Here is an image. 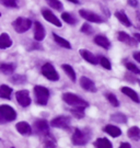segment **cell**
<instances>
[{"label": "cell", "mask_w": 140, "mask_h": 148, "mask_svg": "<svg viewBox=\"0 0 140 148\" xmlns=\"http://www.w3.org/2000/svg\"><path fill=\"white\" fill-rule=\"evenodd\" d=\"M90 136H91V134H90L89 130L76 128L72 137H71V140H72L73 145H76V146H83L89 142Z\"/></svg>", "instance_id": "6da1fadb"}, {"label": "cell", "mask_w": 140, "mask_h": 148, "mask_svg": "<svg viewBox=\"0 0 140 148\" xmlns=\"http://www.w3.org/2000/svg\"><path fill=\"white\" fill-rule=\"evenodd\" d=\"M16 119V112L12 106L8 104L0 106V123L14 121Z\"/></svg>", "instance_id": "7a4b0ae2"}, {"label": "cell", "mask_w": 140, "mask_h": 148, "mask_svg": "<svg viewBox=\"0 0 140 148\" xmlns=\"http://www.w3.org/2000/svg\"><path fill=\"white\" fill-rule=\"evenodd\" d=\"M62 100L65 101L67 104L72 106H84L88 108L89 103L87 101L81 99L79 95H74V93H70V92H66L62 95Z\"/></svg>", "instance_id": "3957f363"}, {"label": "cell", "mask_w": 140, "mask_h": 148, "mask_svg": "<svg viewBox=\"0 0 140 148\" xmlns=\"http://www.w3.org/2000/svg\"><path fill=\"white\" fill-rule=\"evenodd\" d=\"M12 27L16 30V33H24V32L29 31L31 29L32 21L29 18L19 16V18H16V20L12 22Z\"/></svg>", "instance_id": "277c9868"}, {"label": "cell", "mask_w": 140, "mask_h": 148, "mask_svg": "<svg viewBox=\"0 0 140 148\" xmlns=\"http://www.w3.org/2000/svg\"><path fill=\"white\" fill-rule=\"evenodd\" d=\"M34 93L36 97V102L41 106H46L49 99V90L43 86H35Z\"/></svg>", "instance_id": "5b68a950"}, {"label": "cell", "mask_w": 140, "mask_h": 148, "mask_svg": "<svg viewBox=\"0 0 140 148\" xmlns=\"http://www.w3.org/2000/svg\"><path fill=\"white\" fill-rule=\"evenodd\" d=\"M42 74L44 75V77H46L47 79L51 80V81H57L59 79V75L56 71L55 67L49 63H46L43 65V67H42Z\"/></svg>", "instance_id": "8992f818"}, {"label": "cell", "mask_w": 140, "mask_h": 148, "mask_svg": "<svg viewBox=\"0 0 140 148\" xmlns=\"http://www.w3.org/2000/svg\"><path fill=\"white\" fill-rule=\"evenodd\" d=\"M79 14L82 16L84 20H87L89 22H92V23H103L104 20L96 13H94L90 10H84V9H81L79 11Z\"/></svg>", "instance_id": "52a82bcc"}, {"label": "cell", "mask_w": 140, "mask_h": 148, "mask_svg": "<svg viewBox=\"0 0 140 148\" xmlns=\"http://www.w3.org/2000/svg\"><path fill=\"white\" fill-rule=\"evenodd\" d=\"M16 98L18 103L23 108H26L31 104V98L29 90H20L16 93Z\"/></svg>", "instance_id": "ba28073f"}, {"label": "cell", "mask_w": 140, "mask_h": 148, "mask_svg": "<svg viewBox=\"0 0 140 148\" xmlns=\"http://www.w3.org/2000/svg\"><path fill=\"white\" fill-rule=\"evenodd\" d=\"M51 125L57 128H69L70 126V119L68 116H57L55 117L54 120H52Z\"/></svg>", "instance_id": "9c48e42d"}, {"label": "cell", "mask_w": 140, "mask_h": 148, "mask_svg": "<svg viewBox=\"0 0 140 148\" xmlns=\"http://www.w3.org/2000/svg\"><path fill=\"white\" fill-rule=\"evenodd\" d=\"M34 127H35V131L36 133L40 135H43V136H46L49 134V125L47 121L45 120H37L34 123Z\"/></svg>", "instance_id": "30bf717a"}, {"label": "cell", "mask_w": 140, "mask_h": 148, "mask_svg": "<svg viewBox=\"0 0 140 148\" xmlns=\"http://www.w3.org/2000/svg\"><path fill=\"white\" fill-rule=\"evenodd\" d=\"M42 16H44V19H45L46 21L49 22V23H52V24H54V25H56V27H61L60 20L53 13L52 11L48 10V9H45V8L42 9Z\"/></svg>", "instance_id": "8fae6325"}, {"label": "cell", "mask_w": 140, "mask_h": 148, "mask_svg": "<svg viewBox=\"0 0 140 148\" xmlns=\"http://www.w3.org/2000/svg\"><path fill=\"white\" fill-rule=\"evenodd\" d=\"M45 35L46 33H45V29L43 27V24L40 21L34 22V38L38 42H41L44 40Z\"/></svg>", "instance_id": "7c38bea8"}, {"label": "cell", "mask_w": 140, "mask_h": 148, "mask_svg": "<svg viewBox=\"0 0 140 148\" xmlns=\"http://www.w3.org/2000/svg\"><path fill=\"white\" fill-rule=\"evenodd\" d=\"M80 86L85 91H89V92H96L98 91L95 84L90 78H88V77H81V79H80Z\"/></svg>", "instance_id": "4fadbf2b"}, {"label": "cell", "mask_w": 140, "mask_h": 148, "mask_svg": "<svg viewBox=\"0 0 140 148\" xmlns=\"http://www.w3.org/2000/svg\"><path fill=\"white\" fill-rule=\"evenodd\" d=\"M79 53L81 55V57H82L84 60H87L88 63L92 64V65H98V64H99V60L96 58V56L93 55L91 52H89L88 49H80Z\"/></svg>", "instance_id": "5bb4252c"}, {"label": "cell", "mask_w": 140, "mask_h": 148, "mask_svg": "<svg viewBox=\"0 0 140 148\" xmlns=\"http://www.w3.org/2000/svg\"><path fill=\"white\" fill-rule=\"evenodd\" d=\"M117 38L120 40V42L125 43V44H128L130 46H135L136 44H137V41L135 40V37H131L129 34H127L125 32H118Z\"/></svg>", "instance_id": "9a60e30c"}, {"label": "cell", "mask_w": 140, "mask_h": 148, "mask_svg": "<svg viewBox=\"0 0 140 148\" xmlns=\"http://www.w3.org/2000/svg\"><path fill=\"white\" fill-rule=\"evenodd\" d=\"M16 131L22 134V135H31L32 134V127L27 122H19L16 125Z\"/></svg>", "instance_id": "2e32d148"}, {"label": "cell", "mask_w": 140, "mask_h": 148, "mask_svg": "<svg viewBox=\"0 0 140 148\" xmlns=\"http://www.w3.org/2000/svg\"><path fill=\"white\" fill-rule=\"evenodd\" d=\"M94 43L101 47H103L104 49H109L111 47V42L105 35H96L94 37Z\"/></svg>", "instance_id": "e0dca14e"}, {"label": "cell", "mask_w": 140, "mask_h": 148, "mask_svg": "<svg viewBox=\"0 0 140 148\" xmlns=\"http://www.w3.org/2000/svg\"><path fill=\"white\" fill-rule=\"evenodd\" d=\"M12 45V40L8 33H2L0 34V48L1 49H7Z\"/></svg>", "instance_id": "ac0fdd59"}, {"label": "cell", "mask_w": 140, "mask_h": 148, "mask_svg": "<svg viewBox=\"0 0 140 148\" xmlns=\"http://www.w3.org/2000/svg\"><path fill=\"white\" fill-rule=\"evenodd\" d=\"M104 132L107 133L112 137H118L122 135V130L120 127L115 126V125H106L104 127Z\"/></svg>", "instance_id": "d6986e66"}, {"label": "cell", "mask_w": 140, "mask_h": 148, "mask_svg": "<svg viewBox=\"0 0 140 148\" xmlns=\"http://www.w3.org/2000/svg\"><path fill=\"white\" fill-rule=\"evenodd\" d=\"M122 92L124 95H128L130 99L134 101V102H136V103H139L140 102V99L139 97H138V95H137V92H136L135 90L131 89V88H129V87H123L122 88Z\"/></svg>", "instance_id": "ffe728a7"}, {"label": "cell", "mask_w": 140, "mask_h": 148, "mask_svg": "<svg viewBox=\"0 0 140 148\" xmlns=\"http://www.w3.org/2000/svg\"><path fill=\"white\" fill-rule=\"evenodd\" d=\"M115 16H116V19H117L122 24H124L125 27H130V25H131V22H130V20L128 19V16H126L125 12H123V11H116V12H115Z\"/></svg>", "instance_id": "44dd1931"}, {"label": "cell", "mask_w": 140, "mask_h": 148, "mask_svg": "<svg viewBox=\"0 0 140 148\" xmlns=\"http://www.w3.org/2000/svg\"><path fill=\"white\" fill-rule=\"evenodd\" d=\"M53 36H54L55 42L57 43L59 46H61V47H64V48H67V49H70V48H71V44L68 42L67 40H65L64 37L57 35L56 33H53Z\"/></svg>", "instance_id": "7402d4cb"}, {"label": "cell", "mask_w": 140, "mask_h": 148, "mask_svg": "<svg viewBox=\"0 0 140 148\" xmlns=\"http://www.w3.org/2000/svg\"><path fill=\"white\" fill-rule=\"evenodd\" d=\"M16 65L14 64H0V71L5 75L13 74V71L16 70Z\"/></svg>", "instance_id": "603a6c76"}, {"label": "cell", "mask_w": 140, "mask_h": 148, "mask_svg": "<svg viewBox=\"0 0 140 148\" xmlns=\"http://www.w3.org/2000/svg\"><path fill=\"white\" fill-rule=\"evenodd\" d=\"M94 146L96 148H113V145L107 138H98L94 143Z\"/></svg>", "instance_id": "cb8c5ba5"}, {"label": "cell", "mask_w": 140, "mask_h": 148, "mask_svg": "<svg viewBox=\"0 0 140 148\" xmlns=\"http://www.w3.org/2000/svg\"><path fill=\"white\" fill-rule=\"evenodd\" d=\"M11 93H12V89H11L9 86L7 85L0 86V98L9 100L11 97Z\"/></svg>", "instance_id": "d4e9b609"}, {"label": "cell", "mask_w": 140, "mask_h": 148, "mask_svg": "<svg viewBox=\"0 0 140 148\" xmlns=\"http://www.w3.org/2000/svg\"><path fill=\"white\" fill-rule=\"evenodd\" d=\"M128 137L132 140H139L140 139V128L137 126H132L128 130Z\"/></svg>", "instance_id": "484cf974"}, {"label": "cell", "mask_w": 140, "mask_h": 148, "mask_svg": "<svg viewBox=\"0 0 140 148\" xmlns=\"http://www.w3.org/2000/svg\"><path fill=\"white\" fill-rule=\"evenodd\" d=\"M61 68L65 70V73L68 75V77H69L70 79L72 80V81H76V73H74V70H73V68L70 66V65L64 64V65L61 66Z\"/></svg>", "instance_id": "4316f807"}, {"label": "cell", "mask_w": 140, "mask_h": 148, "mask_svg": "<svg viewBox=\"0 0 140 148\" xmlns=\"http://www.w3.org/2000/svg\"><path fill=\"white\" fill-rule=\"evenodd\" d=\"M74 109H71L70 112L72 113L73 115L76 117H78V119H82L84 117V106H73Z\"/></svg>", "instance_id": "83f0119b"}, {"label": "cell", "mask_w": 140, "mask_h": 148, "mask_svg": "<svg viewBox=\"0 0 140 148\" xmlns=\"http://www.w3.org/2000/svg\"><path fill=\"white\" fill-rule=\"evenodd\" d=\"M61 19L64 21L68 23V24H70V25H73V24H76L77 23V20H76V18H73L70 13H68V12H64L61 14Z\"/></svg>", "instance_id": "f1b7e54d"}, {"label": "cell", "mask_w": 140, "mask_h": 148, "mask_svg": "<svg viewBox=\"0 0 140 148\" xmlns=\"http://www.w3.org/2000/svg\"><path fill=\"white\" fill-rule=\"evenodd\" d=\"M111 119L116 123H127V116H125L123 113H115Z\"/></svg>", "instance_id": "f546056e"}, {"label": "cell", "mask_w": 140, "mask_h": 148, "mask_svg": "<svg viewBox=\"0 0 140 148\" xmlns=\"http://www.w3.org/2000/svg\"><path fill=\"white\" fill-rule=\"evenodd\" d=\"M47 3L49 5V7H52L53 9H55V10L57 11H60L62 10V3L59 1V0H46Z\"/></svg>", "instance_id": "4dcf8cb0"}, {"label": "cell", "mask_w": 140, "mask_h": 148, "mask_svg": "<svg viewBox=\"0 0 140 148\" xmlns=\"http://www.w3.org/2000/svg\"><path fill=\"white\" fill-rule=\"evenodd\" d=\"M44 146L46 148H55L56 144H55V139L48 134L45 136V139H44Z\"/></svg>", "instance_id": "1f68e13d"}, {"label": "cell", "mask_w": 140, "mask_h": 148, "mask_svg": "<svg viewBox=\"0 0 140 148\" xmlns=\"http://www.w3.org/2000/svg\"><path fill=\"white\" fill-rule=\"evenodd\" d=\"M105 97H106V99L109 100V102L113 106H115V108H116V106H120V102H118V100H117V98H116L113 93H109V92H107V93H105Z\"/></svg>", "instance_id": "d6a6232c"}, {"label": "cell", "mask_w": 140, "mask_h": 148, "mask_svg": "<svg viewBox=\"0 0 140 148\" xmlns=\"http://www.w3.org/2000/svg\"><path fill=\"white\" fill-rule=\"evenodd\" d=\"M26 80L25 76H22V75H14L11 77V82L13 84H24Z\"/></svg>", "instance_id": "836d02e7"}, {"label": "cell", "mask_w": 140, "mask_h": 148, "mask_svg": "<svg viewBox=\"0 0 140 148\" xmlns=\"http://www.w3.org/2000/svg\"><path fill=\"white\" fill-rule=\"evenodd\" d=\"M0 5L8 8H16L18 5V0H0Z\"/></svg>", "instance_id": "e575fe53"}, {"label": "cell", "mask_w": 140, "mask_h": 148, "mask_svg": "<svg viewBox=\"0 0 140 148\" xmlns=\"http://www.w3.org/2000/svg\"><path fill=\"white\" fill-rule=\"evenodd\" d=\"M125 66H126V68L128 69V70H130L131 73H134V74H136V75H140V69L136 66L135 64L128 62V63L125 64Z\"/></svg>", "instance_id": "d590c367"}, {"label": "cell", "mask_w": 140, "mask_h": 148, "mask_svg": "<svg viewBox=\"0 0 140 148\" xmlns=\"http://www.w3.org/2000/svg\"><path fill=\"white\" fill-rule=\"evenodd\" d=\"M99 63L101 64V66H102V67H104L105 69H109V70H111V69H112V65H111V62H109V60L106 58V57H100Z\"/></svg>", "instance_id": "8d00e7d4"}, {"label": "cell", "mask_w": 140, "mask_h": 148, "mask_svg": "<svg viewBox=\"0 0 140 148\" xmlns=\"http://www.w3.org/2000/svg\"><path fill=\"white\" fill-rule=\"evenodd\" d=\"M80 31L82 32V33H84V34H88V35H90V34H92L93 30H92V27H91L90 24H88V23H84L82 27H81V30H80Z\"/></svg>", "instance_id": "74e56055"}, {"label": "cell", "mask_w": 140, "mask_h": 148, "mask_svg": "<svg viewBox=\"0 0 140 148\" xmlns=\"http://www.w3.org/2000/svg\"><path fill=\"white\" fill-rule=\"evenodd\" d=\"M134 58H135L138 63H140V52H135V53H134Z\"/></svg>", "instance_id": "f35d334b"}, {"label": "cell", "mask_w": 140, "mask_h": 148, "mask_svg": "<svg viewBox=\"0 0 140 148\" xmlns=\"http://www.w3.org/2000/svg\"><path fill=\"white\" fill-rule=\"evenodd\" d=\"M120 148H131V146H130L128 143H122L120 144Z\"/></svg>", "instance_id": "ab89813d"}, {"label": "cell", "mask_w": 140, "mask_h": 148, "mask_svg": "<svg viewBox=\"0 0 140 148\" xmlns=\"http://www.w3.org/2000/svg\"><path fill=\"white\" fill-rule=\"evenodd\" d=\"M129 5H132V7H137V5H138L137 0H129Z\"/></svg>", "instance_id": "60d3db41"}, {"label": "cell", "mask_w": 140, "mask_h": 148, "mask_svg": "<svg viewBox=\"0 0 140 148\" xmlns=\"http://www.w3.org/2000/svg\"><path fill=\"white\" fill-rule=\"evenodd\" d=\"M134 37H135V40L137 42L140 43V33H135V34H134Z\"/></svg>", "instance_id": "b9f144b4"}, {"label": "cell", "mask_w": 140, "mask_h": 148, "mask_svg": "<svg viewBox=\"0 0 140 148\" xmlns=\"http://www.w3.org/2000/svg\"><path fill=\"white\" fill-rule=\"evenodd\" d=\"M69 1H71L72 3H76V5H79V3H80L79 0H69Z\"/></svg>", "instance_id": "7bdbcfd3"}, {"label": "cell", "mask_w": 140, "mask_h": 148, "mask_svg": "<svg viewBox=\"0 0 140 148\" xmlns=\"http://www.w3.org/2000/svg\"><path fill=\"white\" fill-rule=\"evenodd\" d=\"M139 29H140V25H139Z\"/></svg>", "instance_id": "ee69618b"}, {"label": "cell", "mask_w": 140, "mask_h": 148, "mask_svg": "<svg viewBox=\"0 0 140 148\" xmlns=\"http://www.w3.org/2000/svg\"><path fill=\"white\" fill-rule=\"evenodd\" d=\"M12 148H14V147H12Z\"/></svg>", "instance_id": "f6af8a7d"}]
</instances>
